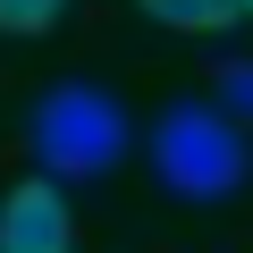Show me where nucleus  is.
Returning a JSON list of instances; mask_svg holds the SVG:
<instances>
[{
    "label": "nucleus",
    "instance_id": "7",
    "mask_svg": "<svg viewBox=\"0 0 253 253\" xmlns=\"http://www.w3.org/2000/svg\"><path fill=\"white\" fill-rule=\"evenodd\" d=\"M236 9H245V17H253V0H236Z\"/></svg>",
    "mask_w": 253,
    "mask_h": 253
},
{
    "label": "nucleus",
    "instance_id": "1",
    "mask_svg": "<svg viewBox=\"0 0 253 253\" xmlns=\"http://www.w3.org/2000/svg\"><path fill=\"white\" fill-rule=\"evenodd\" d=\"M144 152H152V177H161L177 203H228V194H245V177H253V135H245L219 101H169V110L152 118Z\"/></svg>",
    "mask_w": 253,
    "mask_h": 253
},
{
    "label": "nucleus",
    "instance_id": "6",
    "mask_svg": "<svg viewBox=\"0 0 253 253\" xmlns=\"http://www.w3.org/2000/svg\"><path fill=\"white\" fill-rule=\"evenodd\" d=\"M68 17V0H0V34H51Z\"/></svg>",
    "mask_w": 253,
    "mask_h": 253
},
{
    "label": "nucleus",
    "instance_id": "4",
    "mask_svg": "<svg viewBox=\"0 0 253 253\" xmlns=\"http://www.w3.org/2000/svg\"><path fill=\"white\" fill-rule=\"evenodd\" d=\"M135 9L152 17V26H177V34H228L245 9L236 0H135Z\"/></svg>",
    "mask_w": 253,
    "mask_h": 253
},
{
    "label": "nucleus",
    "instance_id": "2",
    "mask_svg": "<svg viewBox=\"0 0 253 253\" xmlns=\"http://www.w3.org/2000/svg\"><path fill=\"white\" fill-rule=\"evenodd\" d=\"M126 144H135V126H126V110L101 93V84H51L26 118V152L42 177L59 186H84V177H110L126 161Z\"/></svg>",
    "mask_w": 253,
    "mask_h": 253
},
{
    "label": "nucleus",
    "instance_id": "3",
    "mask_svg": "<svg viewBox=\"0 0 253 253\" xmlns=\"http://www.w3.org/2000/svg\"><path fill=\"white\" fill-rule=\"evenodd\" d=\"M0 253H76V211L59 194V177H17L0 194Z\"/></svg>",
    "mask_w": 253,
    "mask_h": 253
},
{
    "label": "nucleus",
    "instance_id": "5",
    "mask_svg": "<svg viewBox=\"0 0 253 253\" xmlns=\"http://www.w3.org/2000/svg\"><path fill=\"white\" fill-rule=\"evenodd\" d=\"M211 84H219V110L253 135V59H236V51H228V59L211 68Z\"/></svg>",
    "mask_w": 253,
    "mask_h": 253
}]
</instances>
